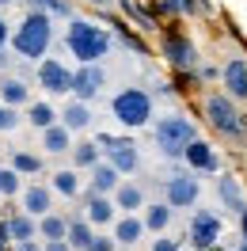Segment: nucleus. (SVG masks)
Returning a JSON list of instances; mask_svg holds the SVG:
<instances>
[{"mask_svg":"<svg viewBox=\"0 0 247 251\" xmlns=\"http://www.w3.org/2000/svg\"><path fill=\"white\" fill-rule=\"evenodd\" d=\"M53 46V16L46 12H27L23 23L12 31V50H16L23 61H42Z\"/></svg>","mask_w":247,"mask_h":251,"instance_id":"f257e3e1","label":"nucleus"},{"mask_svg":"<svg viewBox=\"0 0 247 251\" xmlns=\"http://www.w3.org/2000/svg\"><path fill=\"white\" fill-rule=\"evenodd\" d=\"M65 46H69V53L76 57L80 65H92V61H103L110 53V46H114V38H110V31H103V27H95L92 19H69V27H65Z\"/></svg>","mask_w":247,"mask_h":251,"instance_id":"f03ea898","label":"nucleus"},{"mask_svg":"<svg viewBox=\"0 0 247 251\" xmlns=\"http://www.w3.org/2000/svg\"><path fill=\"white\" fill-rule=\"evenodd\" d=\"M201 114H205V122L213 126L221 137H228V141H244L247 137V118L236 110V99L224 92H209L201 99Z\"/></svg>","mask_w":247,"mask_h":251,"instance_id":"7ed1b4c3","label":"nucleus"},{"mask_svg":"<svg viewBox=\"0 0 247 251\" xmlns=\"http://www.w3.org/2000/svg\"><path fill=\"white\" fill-rule=\"evenodd\" d=\"M152 137H156V149H160V156H168V160H183L186 145L198 137V129H194V122H190L186 114H164V118H156Z\"/></svg>","mask_w":247,"mask_h":251,"instance_id":"20e7f679","label":"nucleus"},{"mask_svg":"<svg viewBox=\"0 0 247 251\" xmlns=\"http://www.w3.org/2000/svg\"><path fill=\"white\" fill-rule=\"evenodd\" d=\"M110 114L125 126V129H141L152 122V95L145 88H122L110 99Z\"/></svg>","mask_w":247,"mask_h":251,"instance_id":"39448f33","label":"nucleus"},{"mask_svg":"<svg viewBox=\"0 0 247 251\" xmlns=\"http://www.w3.org/2000/svg\"><path fill=\"white\" fill-rule=\"evenodd\" d=\"M160 53H164V61L175 69V73H186V69H198V50L194 42L186 38L175 23L164 27V38H160Z\"/></svg>","mask_w":247,"mask_h":251,"instance_id":"423d86ee","label":"nucleus"},{"mask_svg":"<svg viewBox=\"0 0 247 251\" xmlns=\"http://www.w3.org/2000/svg\"><path fill=\"white\" fill-rule=\"evenodd\" d=\"M95 145L103 149V156H107L122 175H129V172H137V168H141V152H137V145L129 141V137H110V133H99V137H95Z\"/></svg>","mask_w":247,"mask_h":251,"instance_id":"0eeeda50","label":"nucleus"},{"mask_svg":"<svg viewBox=\"0 0 247 251\" xmlns=\"http://www.w3.org/2000/svg\"><path fill=\"white\" fill-rule=\"evenodd\" d=\"M198 194H201V183L194 179V172H175L171 179H164V202H168L171 209L198 205Z\"/></svg>","mask_w":247,"mask_h":251,"instance_id":"6e6552de","label":"nucleus"},{"mask_svg":"<svg viewBox=\"0 0 247 251\" xmlns=\"http://www.w3.org/2000/svg\"><path fill=\"white\" fill-rule=\"evenodd\" d=\"M34 80H38V88L46 95H69L73 92V73L57 57H42L38 69H34Z\"/></svg>","mask_w":247,"mask_h":251,"instance_id":"1a4fd4ad","label":"nucleus"},{"mask_svg":"<svg viewBox=\"0 0 247 251\" xmlns=\"http://www.w3.org/2000/svg\"><path fill=\"white\" fill-rule=\"evenodd\" d=\"M107 88V69L99 61L92 65H80L76 73H73V99H84V103H92L95 95Z\"/></svg>","mask_w":247,"mask_h":251,"instance_id":"9d476101","label":"nucleus"},{"mask_svg":"<svg viewBox=\"0 0 247 251\" xmlns=\"http://www.w3.org/2000/svg\"><path fill=\"white\" fill-rule=\"evenodd\" d=\"M217 240H221V217L213 209H194V217H190V244L198 251H209V248H217Z\"/></svg>","mask_w":247,"mask_h":251,"instance_id":"9b49d317","label":"nucleus"},{"mask_svg":"<svg viewBox=\"0 0 247 251\" xmlns=\"http://www.w3.org/2000/svg\"><path fill=\"white\" fill-rule=\"evenodd\" d=\"M183 160L190 164V172H221V160H217L213 145H209V141H201V137H194V141L186 145Z\"/></svg>","mask_w":247,"mask_h":251,"instance_id":"f8f14e48","label":"nucleus"},{"mask_svg":"<svg viewBox=\"0 0 247 251\" xmlns=\"http://www.w3.org/2000/svg\"><path fill=\"white\" fill-rule=\"evenodd\" d=\"M19 202H23V213H31V217H46V213H53V190L42 187V183H31V187H23Z\"/></svg>","mask_w":247,"mask_h":251,"instance_id":"ddd939ff","label":"nucleus"},{"mask_svg":"<svg viewBox=\"0 0 247 251\" xmlns=\"http://www.w3.org/2000/svg\"><path fill=\"white\" fill-rule=\"evenodd\" d=\"M114 198L110 194H95V190H84V217L92 225H114Z\"/></svg>","mask_w":247,"mask_h":251,"instance_id":"4468645a","label":"nucleus"},{"mask_svg":"<svg viewBox=\"0 0 247 251\" xmlns=\"http://www.w3.org/2000/svg\"><path fill=\"white\" fill-rule=\"evenodd\" d=\"M145 217H137V213H125V217L114 221V240H118V248H137L141 240H145Z\"/></svg>","mask_w":247,"mask_h":251,"instance_id":"2eb2a0df","label":"nucleus"},{"mask_svg":"<svg viewBox=\"0 0 247 251\" xmlns=\"http://www.w3.org/2000/svg\"><path fill=\"white\" fill-rule=\"evenodd\" d=\"M221 80H224V95L247 99V61L244 57H232V61L221 69Z\"/></svg>","mask_w":247,"mask_h":251,"instance_id":"dca6fc26","label":"nucleus"},{"mask_svg":"<svg viewBox=\"0 0 247 251\" xmlns=\"http://www.w3.org/2000/svg\"><path fill=\"white\" fill-rule=\"evenodd\" d=\"M217 194H221L224 209H232L236 217L247 209V194H244V187H240V179H236V175H221V179H217Z\"/></svg>","mask_w":247,"mask_h":251,"instance_id":"f3484780","label":"nucleus"},{"mask_svg":"<svg viewBox=\"0 0 247 251\" xmlns=\"http://www.w3.org/2000/svg\"><path fill=\"white\" fill-rule=\"evenodd\" d=\"M118 183H122V172H118L110 160H99V164L92 168V187L88 190H95V194H114Z\"/></svg>","mask_w":247,"mask_h":251,"instance_id":"a211bd4d","label":"nucleus"},{"mask_svg":"<svg viewBox=\"0 0 247 251\" xmlns=\"http://www.w3.org/2000/svg\"><path fill=\"white\" fill-rule=\"evenodd\" d=\"M42 149H46L49 156H65V152H73V129L61 122H53L49 129H42Z\"/></svg>","mask_w":247,"mask_h":251,"instance_id":"6ab92c4d","label":"nucleus"},{"mask_svg":"<svg viewBox=\"0 0 247 251\" xmlns=\"http://www.w3.org/2000/svg\"><path fill=\"white\" fill-rule=\"evenodd\" d=\"M114 198V205L122 209V213H141L145 209V187H137V183H118V190L110 194Z\"/></svg>","mask_w":247,"mask_h":251,"instance_id":"aec40b11","label":"nucleus"},{"mask_svg":"<svg viewBox=\"0 0 247 251\" xmlns=\"http://www.w3.org/2000/svg\"><path fill=\"white\" fill-rule=\"evenodd\" d=\"M0 103H8V107H27V103H31V88H27V80L4 76V80H0Z\"/></svg>","mask_w":247,"mask_h":251,"instance_id":"412c9836","label":"nucleus"},{"mask_svg":"<svg viewBox=\"0 0 247 251\" xmlns=\"http://www.w3.org/2000/svg\"><path fill=\"white\" fill-rule=\"evenodd\" d=\"M92 236H95V225L88 217H69V232H65V240H69V248H73V251H88Z\"/></svg>","mask_w":247,"mask_h":251,"instance_id":"4be33fe9","label":"nucleus"},{"mask_svg":"<svg viewBox=\"0 0 247 251\" xmlns=\"http://www.w3.org/2000/svg\"><path fill=\"white\" fill-rule=\"evenodd\" d=\"M171 217H175V209H171L168 202H148L145 205V228L148 232H168V225H171Z\"/></svg>","mask_w":247,"mask_h":251,"instance_id":"5701e85b","label":"nucleus"},{"mask_svg":"<svg viewBox=\"0 0 247 251\" xmlns=\"http://www.w3.org/2000/svg\"><path fill=\"white\" fill-rule=\"evenodd\" d=\"M61 126H69L73 133L88 129V126H92V110H88V103H84V99H73V103L61 110Z\"/></svg>","mask_w":247,"mask_h":251,"instance_id":"b1692460","label":"nucleus"},{"mask_svg":"<svg viewBox=\"0 0 247 251\" xmlns=\"http://www.w3.org/2000/svg\"><path fill=\"white\" fill-rule=\"evenodd\" d=\"M49 190L61 194V198H80V175H76V168H61V172H53Z\"/></svg>","mask_w":247,"mask_h":251,"instance_id":"393cba45","label":"nucleus"},{"mask_svg":"<svg viewBox=\"0 0 247 251\" xmlns=\"http://www.w3.org/2000/svg\"><path fill=\"white\" fill-rule=\"evenodd\" d=\"M8 232H12V244H19V240H38V217H31V213H12V217H8Z\"/></svg>","mask_w":247,"mask_h":251,"instance_id":"a878e982","label":"nucleus"},{"mask_svg":"<svg viewBox=\"0 0 247 251\" xmlns=\"http://www.w3.org/2000/svg\"><path fill=\"white\" fill-rule=\"evenodd\" d=\"M69 232V221L61 213H46V217H38V240L46 244V240H65Z\"/></svg>","mask_w":247,"mask_h":251,"instance_id":"bb28decb","label":"nucleus"},{"mask_svg":"<svg viewBox=\"0 0 247 251\" xmlns=\"http://www.w3.org/2000/svg\"><path fill=\"white\" fill-rule=\"evenodd\" d=\"M99 156H103V149L95 141H76L73 145V168H88V172H92L95 164H99Z\"/></svg>","mask_w":247,"mask_h":251,"instance_id":"cd10ccee","label":"nucleus"},{"mask_svg":"<svg viewBox=\"0 0 247 251\" xmlns=\"http://www.w3.org/2000/svg\"><path fill=\"white\" fill-rule=\"evenodd\" d=\"M118 8H122L125 16H129L133 23H137L141 31H160V23H156V16H152V12H145V8H141L137 0H118Z\"/></svg>","mask_w":247,"mask_h":251,"instance_id":"c85d7f7f","label":"nucleus"},{"mask_svg":"<svg viewBox=\"0 0 247 251\" xmlns=\"http://www.w3.org/2000/svg\"><path fill=\"white\" fill-rule=\"evenodd\" d=\"M27 122L34 129H49V126L57 122V110L49 107V103H27Z\"/></svg>","mask_w":247,"mask_h":251,"instance_id":"c756f323","label":"nucleus"},{"mask_svg":"<svg viewBox=\"0 0 247 251\" xmlns=\"http://www.w3.org/2000/svg\"><path fill=\"white\" fill-rule=\"evenodd\" d=\"M110 23H114V31H118V38H122V46H125V50H133L137 57H148V46H145V42H141L137 34L129 31V27H125L122 19H110Z\"/></svg>","mask_w":247,"mask_h":251,"instance_id":"7c9ffc66","label":"nucleus"},{"mask_svg":"<svg viewBox=\"0 0 247 251\" xmlns=\"http://www.w3.org/2000/svg\"><path fill=\"white\" fill-rule=\"evenodd\" d=\"M34 12H46V16H61V19H73V4L69 0H27Z\"/></svg>","mask_w":247,"mask_h":251,"instance_id":"2f4dec72","label":"nucleus"},{"mask_svg":"<svg viewBox=\"0 0 247 251\" xmlns=\"http://www.w3.org/2000/svg\"><path fill=\"white\" fill-rule=\"evenodd\" d=\"M0 194H8V198L23 194V175L16 168H0Z\"/></svg>","mask_w":247,"mask_h":251,"instance_id":"473e14b6","label":"nucleus"},{"mask_svg":"<svg viewBox=\"0 0 247 251\" xmlns=\"http://www.w3.org/2000/svg\"><path fill=\"white\" fill-rule=\"evenodd\" d=\"M12 168L19 175H38L42 172V160L34 156V152H12Z\"/></svg>","mask_w":247,"mask_h":251,"instance_id":"72a5a7b5","label":"nucleus"},{"mask_svg":"<svg viewBox=\"0 0 247 251\" xmlns=\"http://www.w3.org/2000/svg\"><path fill=\"white\" fill-rule=\"evenodd\" d=\"M19 122H23V118H19V110H16V107H8V103H0V133L16 129Z\"/></svg>","mask_w":247,"mask_h":251,"instance_id":"f704fd0d","label":"nucleus"},{"mask_svg":"<svg viewBox=\"0 0 247 251\" xmlns=\"http://www.w3.org/2000/svg\"><path fill=\"white\" fill-rule=\"evenodd\" d=\"M88 251H118V240L114 236H92Z\"/></svg>","mask_w":247,"mask_h":251,"instance_id":"c9c22d12","label":"nucleus"},{"mask_svg":"<svg viewBox=\"0 0 247 251\" xmlns=\"http://www.w3.org/2000/svg\"><path fill=\"white\" fill-rule=\"evenodd\" d=\"M156 12H160V16H179V12H183V4H179V0H156Z\"/></svg>","mask_w":247,"mask_h":251,"instance_id":"e433bc0d","label":"nucleus"},{"mask_svg":"<svg viewBox=\"0 0 247 251\" xmlns=\"http://www.w3.org/2000/svg\"><path fill=\"white\" fill-rule=\"evenodd\" d=\"M152 251H179V240H171V236L160 232V240H152Z\"/></svg>","mask_w":247,"mask_h":251,"instance_id":"4c0bfd02","label":"nucleus"},{"mask_svg":"<svg viewBox=\"0 0 247 251\" xmlns=\"http://www.w3.org/2000/svg\"><path fill=\"white\" fill-rule=\"evenodd\" d=\"M12 251H42V244L38 240H19V244H12Z\"/></svg>","mask_w":247,"mask_h":251,"instance_id":"58836bf2","label":"nucleus"},{"mask_svg":"<svg viewBox=\"0 0 247 251\" xmlns=\"http://www.w3.org/2000/svg\"><path fill=\"white\" fill-rule=\"evenodd\" d=\"M42 251H73V248H69V240H46Z\"/></svg>","mask_w":247,"mask_h":251,"instance_id":"ea45409f","label":"nucleus"},{"mask_svg":"<svg viewBox=\"0 0 247 251\" xmlns=\"http://www.w3.org/2000/svg\"><path fill=\"white\" fill-rule=\"evenodd\" d=\"M4 46H8V19L0 16V50H4Z\"/></svg>","mask_w":247,"mask_h":251,"instance_id":"a19ab883","label":"nucleus"},{"mask_svg":"<svg viewBox=\"0 0 247 251\" xmlns=\"http://www.w3.org/2000/svg\"><path fill=\"white\" fill-rule=\"evenodd\" d=\"M240 232H244V244H247V209L240 213Z\"/></svg>","mask_w":247,"mask_h":251,"instance_id":"79ce46f5","label":"nucleus"},{"mask_svg":"<svg viewBox=\"0 0 247 251\" xmlns=\"http://www.w3.org/2000/svg\"><path fill=\"white\" fill-rule=\"evenodd\" d=\"M84 4H95V8H107L110 0H84Z\"/></svg>","mask_w":247,"mask_h":251,"instance_id":"37998d69","label":"nucleus"},{"mask_svg":"<svg viewBox=\"0 0 247 251\" xmlns=\"http://www.w3.org/2000/svg\"><path fill=\"white\" fill-rule=\"evenodd\" d=\"M4 65H8V53H4V50H0V69H4Z\"/></svg>","mask_w":247,"mask_h":251,"instance_id":"c03bdc74","label":"nucleus"},{"mask_svg":"<svg viewBox=\"0 0 247 251\" xmlns=\"http://www.w3.org/2000/svg\"><path fill=\"white\" fill-rule=\"evenodd\" d=\"M0 4H16V0H0Z\"/></svg>","mask_w":247,"mask_h":251,"instance_id":"a18cd8bd","label":"nucleus"},{"mask_svg":"<svg viewBox=\"0 0 247 251\" xmlns=\"http://www.w3.org/2000/svg\"><path fill=\"white\" fill-rule=\"evenodd\" d=\"M236 251H247V244H244V248H236Z\"/></svg>","mask_w":247,"mask_h":251,"instance_id":"49530a36","label":"nucleus"},{"mask_svg":"<svg viewBox=\"0 0 247 251\" xmlns=\"http://www.w3.org/2000/svg\"><path fill=\"white\" fill-rule=\"evenodd\" d=\"M118 251H129V248H118Z\"/></svg>","mask_w":247,"mask_h":251,"instance_id":"de8ad7c7","label":"nucleus"},{"mask_svg":"<svg viewBox=\"0 0 247 251\" xmlns=\"http://www.w3.org/2000/svg\"><path fill=\"white\" fill-rule=\"evenodd\" d=\"M209 251H217V248H209Z\"/></svg>","mask_w":247,"mask_h":251,"instance_id":"09e8293b","label":"nucleus"}]
</instances>
